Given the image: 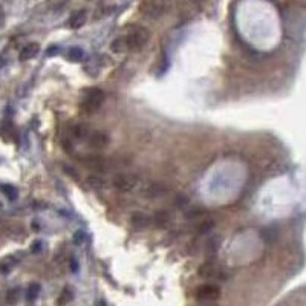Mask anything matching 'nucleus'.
<instances>
[{
  "mask_svg": "<svg viewBox=\"0 0 306 306\" xmlns=\"http://www.w3.org/2000/svg\"><path fill=\"white\" fill-rule=\"evenodd\" d=\"M150 38V32L144 26H132L124 35V42H126V49L127 51H141Z\"/></svg>",
  "mask_w": 306,
  "mask_h": 306,
  "instance_id": "1",
  "label": "nucleus"
},
{
  "mask_svg": "<svg viewBox=\"0 0 306 306\" xmlns=\"http://www.w3.org/2000/svg\"><path fill=\"white\" fill-rule=\"evenodd\" d=\"M139 195L146 199H159V198H165L170 193L169 185H165L162 182H156V181H147L139 184L138 187Z\"/></svg>",
  "mask_w": 306,
  "mask_h": 306,
  "instance_id": "2",
  "label": "nucleus"
},
{
  "mask_svg": "<svg viewBox=\"0 0 306 306\" xmlns=\"http://www.w3.org/2000/svg\"><path fill=\"white\" fill-rule=\"evenodd\" d=\"M167 6L169 0H143L141 6H139V12L150 20H156L164 16Z\"/></svg>",
  "mask_w": 306,
  "mask_h": 306,
  "instance_id": "3",
  "label": "nucleus"
},
{
  "mask_svg": "<svg viewBox=\"0 0 306 306\" xmlns=\"http://www.w3.org/2000/svg\"><path fill=\"white\" fill-rule=\"evenodd\" d=\"M139 184H141V179L130 173H118L112 178V185L123 193H130V191L138 190Z\"/></svg>",
  "mask_w": 306,
  "mask_h": 306,
  "instance_id": "4",
  "label": "nucleus"
},
{
  "mask_svg": "<svg viewBox=\"0 0 306 306\" xmlns=\"http://www.w3.org/2000/svg\"><path fill=\"white\" fill-rule=\"evenodd\" d=\"M104 101V94L100 91V89H87L84 91V95H83V101H81V107L84 112H89V113H94L100 109V106L103 104Z\"/></svg>",
  "mask_w": 306,
  "mask_h": 306,
  "instance_id": "5",
  "label": "nucleus"
},
{
  "mask_svg": "<svg viewBox=\"0 0 306 306\" xmlns=\"http://www.w3.org/2000/svg\"><path fill=\"white\" fill-rule=\"evenodd\" d=\"M198 274L205 280H222L225 277L222 268L213 262H207V263L201 265L198 270Z\"/></svg>",
  "mask_w": 306,
  "mask_h": 306,
  "instance_id": "6",
  "label": "nucleus"
},
{
  "mask_svg": "<svg viewBox=\"0 0 306 306\" xmlns=\"http://www.w3.org/2000/svg\"><path fill=\"white\" fill-rule=\"evenodd\" d=\"M221 297V288L213 283L201 285L196 289V299L201 302H214Z\"/></svg>",
  "mask_w": 306,
  "mask_h": 306,
  "instance_id": "7",
  "label": "nucleus"
},
{
  "mask_svg": "<svg viewBox=\"0 0 306 306\" xmlns=\"http://www.w3.org/2000/svg\"><path fill=\"white\" fill-rule=\"evenodd\" d=\"M87 143L92 149H106L110 143V138L103 130H94L91 135H87Z\"/></svg>",
  "mask_w": 306,
  "mask_h": 306,
  "instance_id": "8",
  "label": "nucleus"
},
{
  "mask_svg": "<svg viewBox=\"0 0 306 306\" xmlns=\"http://www.w3.org/2000/svg\"><path fill=\"white\" fill-rule=\"evenodd\" d=\"M81 162L86 165L87 169L95 170V172H107L109 170V161L103 156H86L81 159Z\"/></svg>",
  "mask_w": 306,
  "mask_h": 306,
  "instance_id": "9",
  "label": "nucleus"
},
{
  "mask_svg": "<svg viewBox=\"0 0 306 306\" xmlns=\"http://www.w3.org/2000/svg\"><path fill=\"white\" fill-rule=\"evenodd\" d=\"M38 51H40V45L32 42V43H28L26 46H25L22 51H20V55H19V60L20 61H28L31 58H34L37 54H38Z\"/></svg>",
  "mask_w": 306,
  "mask_h": 306,
  "instance_id": "10",
  "label": "nucleus"
},
{
  "mask_svg": "<svg viewBox=\"0 0 306 306\" xmlns=\"http://www.w3.org/2000/svg\"><path fill=\"white\" fill-rule=\"evenodd\" d=\"M86 20H87V12L84 11V9H80V11H75L74 14L69 17V28H72V29H78V28H81L83 25L86 23Z\"/></svg>",
  "mask_w": 306,
  "mask_h": 306,
  "instance_id": "11",
  "label": "nucleus"
},
{
  "mask_svg": "<svg viewBox=\"0 0 306 306\" xmlns=\"http://www.w3.org/2000/svg\"><path fill=\"white\" fill-rule=\"evenodd\" d=\"M86 182H87L89 187H92V188H103L104 187V179L101 176H98V175L87 176L86 178Z\"/></svg>",
  "mask_w": 306,
  "mask_h": 306,
  "instance_id": "12",
  "label": "nucleus"
},
{
  "mask_svg": "<svg viewBox=\"0 0 306 306\" xmlns=\"http://www.w3.org/2000/svg\"><path fill=\"white\" fill-rule=\"evenodd\" d=\"M132 222L138 228H144V227H147L150 224V218H147V216L143 214V213H138V214H133Z\"/></svg>",
  "mask_w": 306,
  "mask_h": 306,
  "instance_id": "13",
  "label": "nucleus"
},
{
  "mask_svg": "<svg viewBox=\"0 0 306 306\" xmlns=\"http://www.w3.org/2000/svg\"><path fill=\"white\" fill-rule=\"evenodd\" d=\"M155 221L159 227H165L169 222H170V214L167 211H161L155 216Z\"/></svg>",
  "mask_w": 306,
  "mask_h": 306,
  "instance_id": "14",
  "label": "nucleus"
},
{
  "mask_svg": "<svg viewBox=\"0 0 306 306\" xmlns=\"http://www.w3.org/2000/svg\"><path fill=\"white\" fill-rule=\"evenodd\" d=\"M83 51L80 48H71L69 49V52H68V57L71 61H80L83 58Z\"/></svg>",
  "mask_w": 306,
  "mask_h": 306,
  "instance_id": "15",
  "label": "nucleus"
},
{
  "mask_svg": "<svg viewBox=\"0 0 306 306\" xmlns=\"http://www.w3.org/2000/svg\"><path fill=\"white\" fill-rule=\"evenodd\" d=\"M0 190H2L3 193L8 196V199H11V201H14L17 198V190L12 185H2V187H0Z\"/></svg>",
  "mask_w": 306,
  "mask_h": 306,
  "instance_id": "16",
  "label": "nucleus"
},
{
  "mask_svg": "<svg viewBox=\"0 0 306 306\" xmlns=\"http://www.w3.org/2000/svg\"><path fill=\"white\" fill-rule=\"evenodd\" d=\"M38 292H40V285H37V283H31L29 288H28V300L32 302L37 299L38 296Z\"/></svg>",
  "mask_w": 306,
  "mask_h": 306,
  "instance_id": "17",
  "label": "nucleus"
},
{
  "mask_svg": "<svg viewBox=\"0 0 306 306\" xmlns=\"http://www.w3.org/2000/svg\"><path fill=\"white\" fill-rule=\"evenodd\" d=\"M72 133H74V136H75V138H78V139H81V138H84L86 135H89L86 127H84V126H80V124H76V126L74 127Z\"/></svg>",
  "mask_w": 306,
  "mask_h": 306,
  "instance_id": "18",
  "label": "nucleus"
},
{
  "mask_svg": "<svg viewBox=\"0 0 306 306\" xmlns=\"http://www.w3.org/2000/svg\"><path fill=\"white\" fill-rule=\"evenodd\" d=\"M72 300V292H71V289H65L61 292V297L58 299V305H61V303H69Z\"/></svg>",
  "mask_w": 306,
  "mask_h": 306,
  "instance_id": "19",
  "label": "nucleus"
},
{
  "mask_svg": "<svg viewBox=\"0 0 306 306\" xmlns=\"http://www.w3.org/2000/svg\"><path fill=\"white\" fill-rule=\"evenodd\" d=\"M17 300V291H9L8 292V302L12 303V302H16Z\"/></svg>",
  "mask_w": 306,
  "mask_h": 306,
  "instance_id": "20",
  "label": "nucleus"
},
{
  "mask_svg": "<svg viewBox=\"0 0 306 306\" xmlns=\"http://www.w3.org/2000/svg\"><path fill=\"white\" fill-rule=\"evenodd\" d=\"M3 16H5V14H3V9H2V6H0V22L3 20Z\"/></svg>",
  "mask_w": 306,
  "mask_h": 306,
  "instance_id": "21",
  "label": "nucleus"
},
{
  "mask_svg": "<svg viewBox=\"0 0 306 306\" xmlns=\"http://www.w3.org/2000/svg\"><path fill=\"white\" fill-rule=\"evenodd\" d=\"M3 65H5V61H3V58H2V57H0V68H2Z\"/></svg>",
  "mask_w": 306,
  "mask_h": 306,
  "instance_id": "22",
  "label": "nucleus"
}]
</instances>
